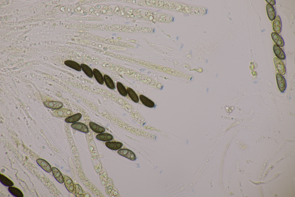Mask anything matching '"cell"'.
Masks as SVG:
<instances>
[{"instance_id":"6da1fadb","label":"cell","mask_w":295,"mask_h":197,"mask_svg":"<svg viewBox=\"0 0 295 197\" xmlns=\"http://www.w3.org/2000/svg\"><path fill=\"white\" fill-rule=\"evenodd\" d=\"M151 13L156 21L160 22H169L173 19L171 16L164 14L156 12H153Z\"/></svg>"},{"instance_id":"7a4b0ae2","label":"cell","mask_w":295,"mask_h":197,"mask_svg":"<svg viewBox=\"0 0 295 197\" xmlns=\"http://www.w3.org/2000/svg\"><path fill=\"white\" fill-rule=\"evenodd\" d=\"M120 155L132 161L135 160L136 157L134 153L131 150L126 149H122L118 151Z\"/></svg>"},{"instance_id":"3957f363","label":"cell","mask_w":295,"mask_h":197,"mask_svg":"<svg viewBox=\"0 0 295 197\" xmlns=\"http://www.w3.org/2000/svg\"><path fill=\"white\" fill-rule=\"evenodd\" d=\"M137 11L141 16L145 20L154 22L156 21L152 13L144 9H138Z\"/></svg>"},{"instance_id":"277c9868","label":"cell","mask_w":295,"mask_h":197,"mask_svg":"<svg viewBox=\"0 0 295 197\" xmlns=\"http://www.w3.org/2000/svg\"><path fill=\"white\" fill-rule=\"evenodd\" d=\"M73 114L72 112L70 110L61 109L56 110L53 113V114L56 117H65L70 116Z\"/></svg>"},{"instance_id":"5b68a950","label":"cell","mask_w":295,"mask_h":197,"mask_svg":"<svg viewBox=\"0 0 295 197\" xmlns=\"http://www.w3.org/2000/svg\"><path fill=\"white\" fill-rule=\"evenodd\" d=\"M277 82L278 88L280 91L284 92L285 90L286 84L284 77L281 74L277 73L276 75Z\"/></svg>"},{"instance_id":"8992f818","label":"cell","mask_w":295,"mask_h":197,"mask_svg":"<svg viewBox=\"0 0 295 197\" xmlns=\"http://www.w3.org/2000/svg\"><path fill=\"white\" fill-rule=\"evenodd\" d=\"M275 65L278 71L281 75L285 74L286 69L285 65L281 60L277 57L274 58Z\"/></svg>"},{"instance_id":"52a82bcc","label":"cell","mask_w":295,"mask_h":197,"mask_svg":"<svg viewBox=\"0 0 295 197\" xmlns=\"http://www.w3.org/2000/svg\"><path fill=\"white\" fill-rule=\"evenodd\" d=\"M282 27L281 22L280 16L278 15L276 16L273 23V28L275 33L279 34L281 31Z\"/></svg>"},{"instance_id":"ba28073f","label":"cell","mask_w":295,"mask_h":197,"mask_svg":"<svg viewBox=\"0 0 295 197\" xmlns=\"http://www.w3.org/2000/svg\"><path fill=\"white\" fill-rule=\"evenodd\" d=\"M124 10L128 17L135 19H139L141 17L137 11H136L130 7H126L125 8Z\"/></svg>"},{"instance_id":"9c48e42d","label":"cell","mask_w":295,"mask_h":197,"mask_svg":"<svg viewBox=\"0 0 295 197\" xmlns=\"http://www.w3.org/2000/svg\"><path fill=\"white\" fill-rule=\"evenodd\" d=\"M36 161L38 165L44 171L47 172H51V166L47 161L43 159L38 158L37 159Z\"/></svg>"},{"instance_id":"30bf717a","label":"cell","mask_w":295,"mask_h":197,"mask_svg":"<svg viewBox=\"0 0 295 197\" xmlns=\"http://www.w3.org/2000/svg\"><path fill=\"white\" fill-rule=\"evenodd\" d=\"M64 182L65 187L67 190L70 192H73L74 187L73 182L69 176H64Z\"/></svg>"},{"instance_id":"8fae6325","label":"cell","mask_w":295,"mask_h":197,"mask_svg":"<svg viewBox=\"0 0 295 197\" xmlns=\"http://www.w3.org/2000/svg\"><path fill=\"white\" fill-rule=\"evenodd\" d=\"M71 126L74 129L84 133H88L89 132L87 127L85 124L82 123H75L72 124Z\"/></svg>"},{"instance_id":"7c38bea8","label":"cell","mask_w":295,"mask_h":197,"mask_svg":"<svg viewBox=\"0 0 295 197\" xmlns=\"http://www.w3.org/2000/svg\"><path fill=\"white\" fill-rule=\"evenodd\" d=\"M48 107L54 109H57L61 108L63 106L62 103L56 101H46L44 103Z\"/></svg>"},{"instance_id":"4fadbf2b","label":"cell","mask_w":295,"mask_h":197,"mask_svg":"<svg viewBox=\"0 0 295 197\" xmlns=\"http://www.w3.org/2000/svg\"><path fill=\"white\" fill-rule=\"evenodd\" d=\"M272 38L277 45L280 47H283L284 45V40L278 34L275 32H273L271 34Z\"/></svg>"},{"instance_id":"5bb4252c","label":"cell","mask_w":295,"mask_h":197,"mask_svg":"<svg viewBox=\"0 0 295 197\" xmlns=\"http://www.w3.org/2000/svg\"><path fill=\"white\" fill-rule=\"evenodd\" d=\"M274 52L276 56L279 59L284 60L285 58V55L282 49L276 44L273 47Z\"/></svg>"},{"instance_id":"9a60e30c","label":"cell","mask_w":295,"mask_h":197,"mask_svg":"<svg viewBox=\"0 0 295 197\" xmlns=\"http://www.w3.org/2000/svg\"><path fill=\"white\" fill-rule=\"evenodd\" d=\"M52 171L56 180L59 183H63L64 182V178L59 170L54 167L52 168Z\"/></svg>"},{"instance_id":"2e32d148","label":"cell","mask_w":295,"mask_h":197,"mask_svg":"<svg viewBox=\"0 0 295 197\" xmlns=\"http://www.w3.org/2000/svg\"><path fill=\"white\" fill-rule=\"evenodd\" d=\"M266 9L268 16L270 20L272 21L275 18L276 12L274 7L268 3L266 5Z\"/></svg>"},{"instance_id":"e0dca14e","label":"cell","mask_w":295,"mask_h":197,"mask_svg":"<svg viewBox=\"0 0 295 197\" xmlns=\"http://www.w3.org/2000/svg\"><path fill=\"white\" fill-rule=\"evenodd\" d=\"M105 144L107 148L113 150H118L123 145L120 142H106Z\"/></svg>"},{"instance_id":"ac0fdd59","label":"cell","mask_w":295,"mask_h":197,"mask_svg":"<svg viewBox=\"0 0 295 197\" xmlns=\"http://www.w3.org/2000/svg\"><path fill=\"white\" fill-rule=\"evenodd\" d=\"M65 64L67 66L77 71H80L81 70V66L77 62L70 60L65 61Z\"/></svg>"},{"instance_id":"d6986e66","label":"cell","mask_w":295,"mask_h":197,"mask_svg":"<svg viewBox=\"0 0 295 197\" xmlns=\"http://www.w3.org/2000/svg\"><path fill=\"white\" fill-rule=\"evenodd\" d=\"M139 98L141 102L145 106L150 108L154 106L155 104L154 102L144 95H140Z\"/></svg>"},{"instance_id":"ffe728a7","label":"cell","mask_w":295,"mask_h":197,"mask_svg":"<svg viewBox=\"0 0 295 197\" xmlns=\"http://www.w3.org/2000/svg\"><path fill=\"white\" fill-rule=\"evenodd\" d=\"M89 124L91 129L96 133H102L105 131V129L104 128L93 122H90Z\"/></svg>"},{"instance_id":"44dd1931","label":"cell","mask_w":295,"mask_h":197,"mask_svg":"<svg viewBox=\"0 0 295 197\" xmlns=\"http://www.w3.org/2000/svg\"><path fill=\"white\" fill-rule=\"evenodd\" d=\"M8 190L10 192L13 196L16 197H23V194L22 192L18 188L14 187H9Z\"/></svg>"},{"instance_id":"7402d4cb","label":"cell","mask_w":295,"mask_h":197,"mask_svg":"<svg viewBox=\"0 0 295 197\" xmlns=\"http://www.w3.org/2000/svg\"><path fill=\"white\" fill-rule=\"evenodd\" d=\"M96 138L100 140L107 141L111 140L113 137L111 134L107 133H101L96 136Z\"/></svg>"},{"instance_id":"603a6c76","label":"cell","mask_w":295,"mask_h":197,"mask_svg":"<svg viewBox=\"0 0 295 197\" xmlns=\"http://www.w3.org/2000/svg\"><path fill=\"white\" fill-rule=\"evenodd\" d=\"M93 75L97 82L100 84H103L104 80L101 73L96 68L93 69Z\"/></svg>"},{"instance_id":"cb8c5ba5","label":"cell","mask_w":295,"mask_h":197,"mask_svg":"<svg viewBox=\"0 0 295 197\" xmlns=\"http://www.w3.org/2000/svg\"><path fill=\"white\" fill-rule=\"evenodd\" d=\"M82 116V114L80 113L76 114L66 118L65 121L67 123H74L79 120Z\"/></svg>"},{"instance_id":"d4e9b609","label":"cell","mask_w":295,"mask_h":197,"mask_svg":"<svg viewBox=\"0 0 295 197\" xmlns=\"http://www.w3.org/2000/svg\"><path fill=\"white\" fill-rule=\"evenodd\" d=\"M0 181L3 185L6 186L11 187L14 185L12 181L3 174H0Z\"/></svg>"},{"instance_id":"484cf974","label":"cell","mask_w":295,"mask_h":197,"mask_svg":"<svg viewBox=\"0 0 295 197\" xmlns=\"http://www.w3.org/2000/svg\"><path fill=\"white\" fill-rule=\"evenodd\" d=\"M81 68L84 73L89 77L92 78L93 76V72L91 69L87 65L82 64L80 65Z\"/></svg>"},{"instance_id":"4316f807","label":"cell","mask_w":295,"mask_h":197,"mask_svg":"<svg viewBox=\"0 0 295 197\" xmlns=\"http://www.w3.org/2000/svg\"><path fill=\"white\" fill-rule=\"evenodd\" d=\"M104 80L107 86L109 88L111 89H113L115 88L114 82L109 76L105 75L104 76Z\"/></svg>"},{"instance_id":"83f0119b","label":"cell","mask_w":295,"mask_h":197,"mask_svg":"<svg viewBox=\"0 0 295 197\" xmlns=\"http://www.w3.org/2000/svg\"><path fill=\"white\" fill-rule=\"evenodd\" d=\"M127 91L130 98L134 102L136 103L138 102L139 101L138 97L133 89L130 88H128Z\"/></svg>"},{"instance_id":"f1b7e54d","label":"cell","mask_w":295,"mask_h":197,"mask_svg":"<svg viewBox=\"0 0 295 197\" xmlns=\"http://www.w3.org/2000/svg\"><path fill=\"white\" fill-rule=\"evenodd\" d=\"M117 87L118 91L122 95L126 96L127 95V91L123 84L120 82H118Z\"/></svg>"},{"instance_id":"f546056e","label":"cell","mask_w":295,"mask_h":197,"mask_svg":"<svg viewBox=\"0 0 295 197\" xmlns=\"http://www.w3.org/2000/svg\"><path fill=\"white\" fill-rule=\"evenodd\" d=\"M75 193L76 197H84L83 192L80 185L78 184H76L75 186Z\"/></svg>"},{"instance_id":"4dcf8cb0","label":"cell","mask_w":295,"mask_h":197,"mask_svg":"<svg viewBox=\"0 0 295 197\" xmlns=\"http://www.w3.org/2000/svg\"><path fill=\"white\" fill-rule=\"evenodd\" d=\"M266 1L269 4L271 5H273L275 4V0H266Z\"/></svg>"},{"instance_id":"1f68e13d","label":"cell","mask_w":295,"mask_h":197,"mask_svg":"<svg viewBox=\"0 0 295 197\" xmlns=\"http://www.w3.org/2000/svg\"><path fill=\"white\" fill-rule=\"evenodd\" d=\"M209 88H207V90H206V92L207 93H208V92H209Z\"/></svg>"},{"instance_id":"d6a6232c","label":"cell","mask_w":295,"mask_h":197,"mask_svg":"<svg viewBox=\"0 0 295 197\" xmlns=\"http://www.w3.org/2000/svg\"><path fill=\"white\" fill-rule=\"evenodd\" d=\"M217 75H217V74H216V77H217Z\"/></svg>"}]
</instances>
